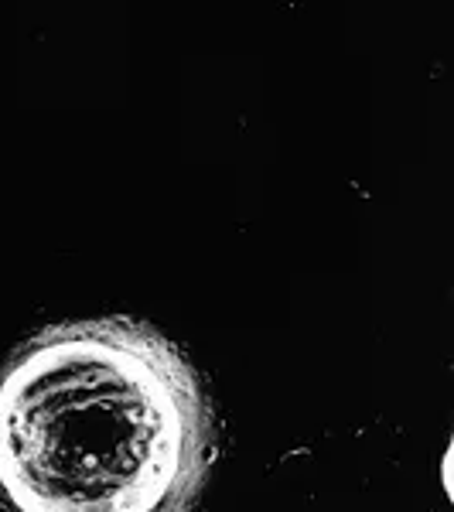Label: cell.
Instances as JSON below:
<instances>
[{
    "label": "cell",
    "instance_id": "6da1fadb",
    "mask_svg": "<svg viewBox=\"0 0 454 512\" xmlns=\"http://www.w3.org/2000/svg\"><path fill=\"white\" fill-rule=\"evenodd\" d=\"M212 451L192 362L144 321H62L0 369V492L18 512H188Z\"/></svg>",
    "mask_w": 454,
    "mask_h": 512
}]
</instances>
